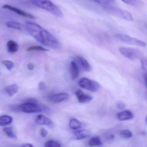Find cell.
Segmentation results:
<instances>
[{
  "mask_svg": "<svg viewBox=\"0 0 147 147\" xmlns=\"http://www.w3.org/2000/svg\"><path fill=\"white\" fill-rule=\"evenodd\" d=\"M25 27L28 33L42 45L53 49L61 48V44L56 38L39 25L32 22H27Z\"/></svg>",
  "mask_w": 147,
  "mask_h": 147,
  "instance_id": "6da1fadb",
  "label": "cell"
},
{
  "mask_svg": "<svg viewBox=\"0 0 147 147\" xmlns=\"http://www.w3.org/2000/svg\"><path fill=\"white\" fill-rule=\"evenodd\" d=\"M32 3L37 7L49 12L57 17L63 16L62 11L50 0H32Z\"/></svg>",
  "mask_w": 147,
  "mask_h": 147,
  "instance_id": "7a4b0ae2",
  "label": "cell"
},
{
  "mask_svg": "<svg viewBox=\"0 0 147 147\" xmlns=\"http://www.w3.org/2000/svg\"><path fill=\"white\" fill-rule=\"evenodd\" d=\"M21 112L25 113H35L49 111L50 109L47 106L39 105L38 103L24 102L20 105Z\"/></svg>",
  "mask_w": 147,
  "mask_h": 147,
  "instance_id": "3957f363",
  "label": "cell"
},
{
  "mask_svg": "<svg viewBox=\"0 0 147 147\" xmlns=\"http://www.w3.org/2000/svg\"><path fill=\"white\" fill-rule=\"evenodd\" d=\"M105 10L110 14L128 21H132L133 17L128 11L117 7L116 5L104 7Z\"/></svg>",
  "mask_w": 147,
  "mask_h": 147,
  "instance_id": "277c9868",
  "label": "cell"
},
{
  "mask_svg": "<svg viewBox=\"0 0 147 147\" xmlns=\"http://www.w3.org/2000/svg\"><path fill=\"white\" fill-rule=\"evenodd\" d=\"M79 85L81 87L92 92H97L100 88V85L97 82L87 78L81 79Z\"/></svg>",
  "mask_w": 147,
  "mask_h": 147,
  "instance_id": "5b68a950",
  "label": "cell"
},
{
  "mask_svg": "<svg viewBox=\"0 0 147 147\" xmlns=\"http://www.w3.org/2000/svg\"><path fill=\"white\" fill-rule=\"evenodd\" d=\"M119 51L120 53L127 58L134 61L140 58L141 53L138 50L128 47H121Z\"/></svg>",
  "mask_w": 147,
  "mask_h": 147,
  "instance_id": "8992f818",
  "label": "cell"
},
{
  "mask_svg": "<svg viewBox=\"0 0 147 147\" xmlns=\"http://www.w3.org/2000/svg\"><path fill=\"white\" fill-rule=\"evenodd\" d=\"M116 37L120 41L131 45H136V46L143 47L146 46V43L144 41L132 37L128 35L120 34H117L116 36Z\"/></svg>",
  "mask_w": 147,
  "mask_h": 147,
  "instance_id": "52a82bcc",
  "label": "cell"
},
{
  "mask_svg": "<svg viewBox=\"0 0 147 147\" xmlns=\"http://www.w3.org/2000/svg\"><path fill=\"white\" fill-rule=\"evenodd\" d=\"M35 122L37 124L47 125L51 128H53L54 126V123L52 120L48 117L42 114H39L36 117Z\"/></svg>",
  "mask_w": 147,
  "mask_h": 147,
  "instance_id": "ba28073f",
  "label": "cell"
},
{
  "mask_svg": "<svg viewBox=\"0 0 147 147\" xmlns=\"http://www.w3.org/2000/svg\"><path fill=\"white\" fill-rule=\"evenodd\" d=\"M2 8H4V9H8L20 15V16L25 17V18H29L32 19H36V18L32 14L26 12L25 11H24L19 9V8H17V7H14L10 5H4L2 6Z\"/></svg>",
  "mask_w": 147,
  "mask_h": 147,
  "instance_id": "9c48e42d",
  "label": "cell"
},
{
  "mask_svg": "<svg viewBox=\"0 0 147 147\" xmlns=\"http://www.w3.org/2000/svg\"><path fill=\"white\" fill-rule=\"evenodd\" d=\"M74 61L84 71L90 72L92 70L91 65L84 57L81 56H76L75 57Z\"/></svg>",
  "mask_w": 147,
  "mask_h": 147,
  "instance_id": "30bf717a",
  "label": "cell"
},
{
  "mask_svg": "<svg viewBox=\"0 0 147 147\" xmlns=\"http://www.w3.org/2000/svg\"><path fill=\"white\" fill-rule=\"evenodd\" d=\"M76 95L78 99V101L80 103H86L91 101L92 100V96L89 94L84 93L80 89L77 90L76 92Z\"/></svg>",
  "mask_w": 147,
  "mask_h": 147,
  "instance_id": "8fae6325",
  "label": "cell"
},
{
  "mask_svg": "<svg viewBox=\"0 0 147 147\" xmlns=\"http://www.w3.org/2000/svg\"><path fill=\"white\" fill-rule=\"evenodd\" d=\"M70 73L71 78L73 80L77 79L80 74L79 66L74 61H72L70 63Z\"/></svg>",
  "mask_w": 147,
  "mask_h": 147,
  "instance_id": "7c38bea8",
  "label": "cell"
},
{
  "mask_svg": "<svg viewBox=\"0 0 147 147\" xmlns=\"http://www.w3.org/2000/svg\"><path fill=\"white\" fill-rule=\"evenodd\" d=\"M68 96V94L66 93H60L52 95L51 97L50 100L54 103H60L67 100Z\"/></svg>",
  "mask_w": 147,
  "mask_h": 147,
  "instance_id": "4fadbf2b",
  "label": "cell"
},
{
  "mask_svg": "<svg viewBox=\"0 0 147 147\" xmlns=\"http://www.w3.org/2000/svg\"><path fill=\"white\" fill-rule=\"evenodd\" d=\"M117 117L120 121H125L132 119L134 117V114L131 111L126 110L119 112Z\"/></svg>",
  "mask_w": 147,
  "mask_h": 147,
  "instance_id": "5bb4252c",
  "label": "cell"
},
{
  "mask_svg": "<svg viewBox=\"0 0 147 147\" xmlns=\"http://www.w3.org/2000/svg\"><path fill=\"white\" fill-rule=\"evenodd\" d=\"M74 135L77 140L84 139L92 135V132L87 129L79 130L74 132Z\"/></svg>",
  "mask_w": 147,
  "mask_h": 147,
  "instance_id": "9a60e30c",
  "label": "cell"
},
{
  "mask_svg": "<svg viewBox=\"0 0 147 147\" xmlns=\"http://www.w3.org/2000/svg\"><path fill=\"white\" fill-rule=\"evenodd\" d=\"M7 27L20 31L26 30L25 26L22 24L15 21H9L6 23Z\"/></svg>",
  "mask_w": 147,
  "mask_h": 147,
  "instance_id": "2e32d148",
  "label": "cell"
},
{
  "mask_svg": "<svg viewBox=\"0 0 147 147\" xmlns=\"http://www.w3.org/2000/svg\"><path fill=\"white\" fill-rule=\"evenodd\" d=\"M7 47L8 52L11 53L17 52L19 49V45L13 40H10L7 42Z\"/></svg>",
  "mask_w": 147,
  "mask_h": 147,
  "instance_id": "e0dca14e",
  "label": "cell"
},
{
  "mask_svg": "<svg viewBox=\"0 0 147 147\" xmlns=\"http://www.w3.org/2000/svg\"><path fill=\"white\" fill-rule=\"evenodd\" d=\"M18 85L13 84L5 88V91L10 97H12L18 92Z\"/></svg>",
  "mask_w": 147,
  "mask_h": 147,
  "instance_id": "ac0fdd59",
  "label": "cell"
},
{
  "mask_svg": "<svg viewBox=\"0 0 147 147\" xmlns=\"http://www.w3.org/2000/svg\"><path fill=\"white\" fill-rule=\"evenodd\" d=\"M13 119V118L9 115H4L0 116V126H6L11 123Z\"/></svg>",
  "mask_w": 147,
  "mask_h": 147,
  "instance_id": "d6986e66",
  "label": "cell"
},
{
  "mask_svg": "<svg viewBox=\"0 0 147 147\" xmlns=\"http://www.w3.org/2000/svg\"><path fill=\"white\" fill-rule=\"evenodd\" d=\"M69 126L72 129L78 130L82 126V123L76 119L73 118L69 121Z\"/></svg>",
  "mask_w": 147,
  "mask_h": 147,
  "instance_id": "ffe728a7",
  "label": "cell"
},
{
  "mask_svg": "<svg viewBox=\"0 0 147 147\" xmlns=\"http://www.w3.org/2000/svg\"><path fill=\"white\" fill-rule=\"evenodd\" d=\"M127 5L135 7H139L143 5L141 0H121Z\"/></svg>",
  "mask_w": 147,
  "mask_h": 147,
  "instance_id": "44dd1931",
  "label": "cell"
},
{
  "mask_svg": "<svg viewBox=\"0 0 147 147\" xmlns=\"http://www.w3.org/2000/svg\"><path fill=\"white\" fill-rule=\"evenodd\" d=\"M89 146H100L102 145L103 143L100 138L98 137H93L89 139L88 142Z\"/></svg>",
  "mask_w": 147,
  "mask_h": 147,
  "instance_id": "7402d4cb",
  "label": "cell"
},
{
  "mask_svg": "<svg viewBox=\"0 0 147 147\" xmlns=\"http://www.w3.org/2000/svg\"><path fill=\"white\" fill-rule=\"evenodd\" d=\"M3 131L5 134L8 136L9 138H17V136L13 132L12 128L11 127H6L3 129Z\"/></svg>",
  "mask_w": 147,
  "mask_h": 147,
  "instance_id": "603a6c76",
  "label": "cell"
},
{
  "mask_svg": "<svg viewBox=\"0 0 147 147\" xmlns=\"http://www.w3.org/2000/svg\"><path fill=\"white\" fill-rule=\"evenodd\" d=\"M119 135L122 137L125 138H129L132 136V132L128 129H124L120 131Z\"/></svg>",
  "mask_w": 147,
  "mask_h": 147,
  "instance_id": "cb8c5ba5",
  "label": "cell"
},
{
  "mask_svg": "<svg viewBox=\"0 0 147 147\" xmlns=\"http://www.w3.org/2000/svg\"><path fill=\"white\" fill-rule=\"evenodd\" d=\"M49 51V50L41 46H32L29 47L27 49V51Z\"/></svg>",
  "mask_w": 147,
  "mask_h": 147,
  "instance_id": "d4e9b609",
  "label": "cell"
},
{
  "mask_svg": "<svg viewBox=\"0 0 147 147\" xmlns=\"http://www.w3.org/2000/svg\"><path fill=\"white\" fill-rule=\"evenodd\" d=\"M45 146L46 147H61V145L56 141L49 140L45 143Z\"/></svg>",
  "mask_w": 147,
  "mask_h": 147,
  "instance_id": "484cf974",
  "label": "cell"
},
{
  "mask_svg": "<svg viewBox=\"0 0 147 147\" xmlns=\"http://www.w3.org/2000/svg\"><path fill=\"white\" fill-rule=\"evenodd\" d=\"M1 62L5 66L7 69L9 70H11L14 66V63L12 61L4 60V61H2Z\"/></svg>",
  "mask_w": 147,
  "mask_h": 147,
  "instance_id": "4316f807",
  "label": "cell"
},
{
  "mask_svg": "<svg viewBox=\"0 0 147 147\" xmlns=\"http://www.w3.org/2000/svg\"><path fill=\"white\" fill-rule=\"evenodd\" d=\"M10 110L13 112L18 113L21 112L20 105H12L9 107Z\"/></svg>",
  "mask_w": 147,
  "mask_h": 147,
  "instance_id": "83f0119b",
  "label": "cell"
},
{
  "mask_svg": "<svg viewBox=\"0 0 147 147\" xmlns=\"http://www.w3.org/2000/svg\"><path fill=\"white\" fill-rule=\"evenodd\" d=\"M141 65L142 70L144 71H147V61L145 57H142L141 59Z\"/></svg>",
  "mask_w": 147,
  "mask_h": 147,
  "instance_id": "f1b7e54d",
  "label": "cell"
},
{
  "mask_svg": "<svg viewBox=\"0 0 147 147\" xmlns=\"http://www.w3.org/2000/svg\"><path fill=\"white\" fill-rule=\"evenodd\" d=\"M40 133L41 136L43 138H45L48 135V131L44 128H41L40 130Z\"/></svg>",
  "mask_w": 147,
  "mask_h": 147,
  "instance_id": "f546056e",
  "label": "cell"
},
{
  "mask_svg": "<svg viewBox=\"0 0 147 147\" xmlns=\"http://www.w3.org/2000/svg\"><path fill=\"white\" fill-rule=\"evenodd\" d=\"M125 105L122 101H119L117 104V107L119 110H123L125 108Z\"/></svg>",
  "mask_w": 147,
  "mask_h": 147,
  "instance_id": "4dcf8cb0",
  "label": "cell"
},
{
  "mask_svg": "<svg viewBox=\"0 0 147 147\" xmlns=\"http://www.w3.org/2000/svg\"><path fill=\"white\" fill-rule=\"evenodd\" d=\"M46 88H47V86L44 82H41L38 84V89L39 90L43 91V90H45Z\"/></svg>",
  "mask_w": 147,
  "mask_h": 147,
  "instance_id": "1f68e13d",
  "label": "cell"
},
{
  "mask_svg": "<svg viewBox=\"0 0 147 147\" xmlns=\"http://www.w3.org/2000/svg\"><path fill=\"white\" fill-rule=\"evenodd\" d=\"M114 138H115V135L113 133H108L105 136V138L109 140H113Z\"/></svg>",
  "mask_w": 147,
  "mask_h": 147,
  "instance_id": "d6a6232c",
  "label": "cell"
},
{
  "mask_svg": "<svg viewBox=\"0 0 147 147\" xmlns=\"http://www.w3.org/2000/svg\"><path fill=\"white\" fill-rule=\"evenodd\" d=\"M21 146L24 147H33V145L30 143H26L22 144Z\"/></svg>",
  "mask_w": 147,
  "mask_h": 147,
  "instance_id": "836d02e7",
  "label": "cell"
},
{
  "mask_svg": "<svg viewBox=\"0 0 147 147\" xmlns=\"http://www.w3.org/2000/svg\"><path fill=\"white\" fill-rule=\"evenodd\" d=\"M28 68L30 70H32L34 69V65L32 63H29L28 65Z\"/></svg>",
  "mask_w": 147,
  "mask_h": 147,
  "instance_id": "e575fe53",
  "label": "cell"
},
{
  "mask_svg": "<svg viewBox=\"0 0 147 147\" xmlns=\"http://www.w3.org/2000/svg\"><path fill=\"white\" fill-rule=\"evenodd\" d=\"M144 82H145V86H147V74L145 73L144 76Z\"/></svg>",
  "mask_w": 147,
  "mask_h": 147,
  "instance_id": "d590c367",
  "label": "cell"
}]
</instances>
